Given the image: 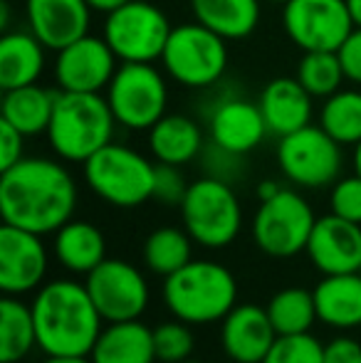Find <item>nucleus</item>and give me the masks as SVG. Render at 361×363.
<instances>
[{"instance_id": "a878e982", "label": "nucleus", "mask_w": 361, "mask_h": 363, "mask_svg": "<svg viewBox=\"0 0 361 363\" xmlns=\"http://www.w3.org/2000/svg\"><path fill=\"white\" fill-rule=\"evenodd\" d=\"M262 0H188L193 20L226 40H245L260 23Z\"/></svg>"}, {"instance_id": "39448f33", "label": "nucleus", "mask_w": 361, "mask_h": 363, "mask_svg": "<svg viewBox=\"0 0 361 363\" xmlns=\"http://www.w3.org/2000/svg\"><path fill=\"white\" fill-rule=\"evenodd\" d=\"M84 183L114 208H136L154 198L156 163L124 144H106L82 163Z\"/></svg>"}, {"instance_id": "473e14b6", "label": "nucleus", "mask_w": 361, "mask_h": 363, "mask_svg": "<svg viewBox=\"0 0 361 363\" xmlns=\"http://www.w3.org/2000/svg\"><path fill=\"white\" fill-rule=\"evenodd\" d=\"M154 346L156 359L161 363H183L191 359L196 349V336H193L191 324L174 316L171 321L154 326Z\"/></svg>"}, {"instance_id": "c03bdc74", "label": "nucleus", "mask_w": 361, "mask_h": 363, "mask_svg": "<svg viewBox=\"0 0 361 363\" xmlns=\"http://www.w3.org/2000/svg\"><path fill=\"white\" fill-rule=\"evenodd\" d=\"M347 5H349V10H352L354 23L361 28V0H347Z\"/></svg>"}, {"instance_id": "4be33fe9", "label": "nucleus", "mask_w": 361, "mask_h": 363, "mask_svg": "<svg viewBox=\"0 0 361 363\" xmlns=\"http://www.w3.org/2000/svg\"><path fill=\"white\" fill-rule=\"evenodd\" d=\"M52 255L60 267L74 277H87L94 267L106 259L104 233L89 220H70L55 233Z\"/></svg>"}, {"instance_id": "c85d7f7f", "label": "nucleus", "mask_w": 361, "mask_h": 363, "mask_svg": "<svg viewBox=\"0 0 361 363\" xmlns=\"http://www.w3.org/2000/svg\"><path fill=\"white\" fill-rule=\"evenodd\" d=\"M141 257L151 274L166 279L193 259V238L186 233V228H174V225L156 228L144 240Z\"/></svg>"}, {"instance_id": "de8ad7c7", "label": "nucleus", "mask_w": 361, "mask_h": 363, "mask_svg": "<svg viewBox=\"0 0 361 363\" xmlns=\"http://www.w3.org/2000/svg\"><path fill=\"white\" fill-rule=\"evenodd\" d=\"M183 363H208V361H196V359H188V361H183Z\"/></svg>"}, {"instance_id": "58836bf2", "label": "nucleus", "mask_w": 361, "mask_h": 363, "mask_svg": "<svg viewBox=\"0 0 361 363\" xmlns=\"http://www.w3.org/2000/svg\"><path fill=\"white\" fill-rule=\"evenodd\" d=\"M25 151V134H20L13 124L0 119V171L15 166Z\"/></svg>"}, {"instance_id": "ea45409f", "label": "nucleus", "mask_w": 361, "mask_h": 363, "mask_svg": "<svg viewBox=\"0 0 361 363\" xmlns=\"http://www.w3.org/2000/svg\"><path fill=\"white\" fill-rule=\"evenodd\" d=\"M324 363H361V341L354 336H334L324 344Z\"/></svg>"}, {"instance_id": "72a5a7b5", "label": "nucleus", "mask_w": 361, "mask_h": 363, "mask_svg": "<svg viewBox=\"0 0 361 363\" xmlns=\"http://www.w3.org/2000/svg\"><path fill=\"white\" fill-rule=\"evenodd\" d=\"M262 363H324V344L312 331L277 336Z\"/></svg>"}, {"instance_id": "4468645a", "label": "nucleus", "mask_w": 361, "mask_h": 363, "mask_svg": "<svg viewBox=\"0 0 361 363\" xmlns=\"http://www.w3.org/2000/svg\"><path fill=\"white\" fill-rule=\"evenodd\" d=\"M119 69V57L104 38L84 35L70 43L55 57V82L60 91L101 94Z\"/></svg>"}, {"instance_id": "bb28decb", "label": "nucleus", "mask_w": 361, "mask_h": 363, "mask_svg": "<svg viewBox=\"0 0 361 363\" xmlns=\"http://www.w3.org/2000/svg\"><path fill=\"white\" fill-rule=\"evenodd\" d=\"M55 101H57V94L40 84L5 89L3 101H0V119L13 124L25 136L45 134L52 119Z\"/></svg>"}, {"instance_id": "5701e85b", "label": "nucleus", "mask_w": 361, "mask_h": 363, "mask_svg": "<svg viewBox=\"0 0 361 363\" xmlns=\"http://www.w3.org/2000/svg\"><path fill=\"white\" fill-rule=\"evenodd\" d=\"M149 151L156 163L186 166L206 151V134L191 116L166 114L149 129Z\"/></svg>"}, {"instance_id": "6ab92c4d", "label": "nucleus", "mask_w": 361, "mask_h": 363, "mask_svg": "<svg viewBox=\"0 0 361 363\" xmlns=\"http://www.w3.org/2000/svg\"><path fill=\"white\" fill-rule=\"evenodd\" d=\"M274 339L277 331L265 306L235 304L231 314L221 321L223 354L233 363H262Z\"/></svg>"}, {"instance_id": "c756f323", "label": "nucleus", "mask_w": 361, "mask_h": 363, "mask_svg": "<svg viewBox=\"0 0 361 363\" xmlns=\"http://www.w3.org/2000/svg\"><path fill=\"white\" fill-rule=\"evenodd\" d=\"M277 336L284 334H304L314 326L317 319V304H314L312 289L304 287H284L270 296L265 304Z\"/></svg>"}, {"instance_id": "4c0bfd02", "label": "nucleus", "mask_w": 361, "mask_h": 363, "mask_svg": "<svg viewBox=\"0 0 361 363\" xmlns=\"http://www.w3.org/2000/svg\"><path fill=\"white\" fill-rule=\"evenodd\" d=\"M339 62H342L344 77L347 82H354V84L361 86V28H357L349 33V38L342 43V48L337 50Z\"/></svg>"}, {"instance_id": "b1692460", "label": "nucleus", "mask_w": 361, "mask_h": 363, "mask_svg": "<svg viewBox=\"0 0 361 363\" xmlns=\"http://www.w3.org/2000/svg\"><path fill=\"white\" fill-rule=\"evenodd\" d=\"M89 359L94 363H156L154 329L141 319L104 324Z\"/></svg>"}, {"instance_id": "dca6fc26", "label": "nucleus", "mask_w": 361, "mask_h": 363, "mask_svg": "<svg viewBox=\"0 0 361 363\" xmlns=\"http://www.w3.org/2000/svg\"><path fill=\"white\" fill-rule=\"evenodd\" d=\"M270 134L257 101L228 94L216 101L208 114V139L223 151L248 156Z\"/></svg>"}, {"instance_id": "393cba45", "label": "nucleus", "mask_w": 361, "mask_h": 363, "mask_svg": "<svg viewBox=\"0 0 361 363\" xmlns=\"http://www.w3.org/2000/svg\"><path fill=\"white\" fill-rule=\"evenodd\" d=\"M48 48L35 38L30 30H10L0 38V86L18 89V86L38 84L45 72Z\"/></svg>"}, {"instance_id": "f257e3e1", "label": "nucleus", "mask_w": 361, "mask_h": 363, "mask_svg": "<svg viewBox=\"0 0 361 363\" xmlns=\"http://www.w3.org/2000/svg\"><path fill=\"white\" fill-rule=\"evenodd\" d=\"M77 183L65 163L45 156L20 158L0 171L3 223L35 235H55L77 211Z\"/></svg>"}, {"instance_id": "0eeeda50", "label": "nucleus", "mask_w": 361, "mask_h": 363, "mask_svg": "<svg viewBox=\"0 0 361 363\" xmlns=\"http://www.w3.org/2000/svg\"><path fill=\"white\" fill-rule=\"evenodd\" d=\"M228 40L201 23H183L171 30L161 55L164 72L188 89H206L228 69Z\"/></svg>"}, {"instance_id": "a211bd4d", "label": "nucleus", "mask_w": 361, "mask_h": 363, "mask_svg": "<svg viewBox=\"0 0 361 363\" xmlns=\"http://www.w3.org/2000/svg\"><path fill=\"white\" fill-rule=\"evenodd\" d=\"M28 30L52 52L89 35L91 8L87 0H25Z\"/></svg>"}, {"instance_id": "1a4fd4ad", "label": "nucleus", "mask_w": 361, "mask_h": 363, "mask_svg": "<svg viewBox=\"0 0 361 363\" xmlns=\"http://www.w3.org/2000/svg\"><path fill=\"white\" fill-rule=\"evenodd\" d=\"M317 216L302 193L279 188L277 196L260 201L252 218V240L267 257L289 259L307 250Z\"/></svg>"}, {"instance_id": "f8f14e48", "label": "nucleus", "mask_w": 361, "mask_h": 363, "mask_svg": "<svg viewBox=\"0 0 361 363\" xmlns=\"http://www.w3.org/2000/svg\"><path fill=\"white\" fill-rule=\"evenodd\" d=\"M282 28L302 52H337L357 23L347 0H287Z\"/></svg>"}, {"instance_id": "2eb2a0df", "label": "nucleus", "mask_w": 361, "mask_h": 363, "mask_svg": "<svg viewBox=\"0 0 361 363\" xmlns=\"http://www.w3.org/2000/svg\"><path fill=\"white\" fill-rule=\"evenodd\" d=\"M50 255L43 235L3 223L0 228V289L10 296H25L45 284Z\"/></svg>"}, {"instance_id": "cd10ccee", "label": "nucleus", "mask_w": 361, "mask_h": 363, "mask_svg": "<svg viewBox=\"0 0 361 363\" xmlns=\"http://www.w3.org/2000/svg\"><path fill=\"white\" fill-rule=\"evenodd\" d=\"M38 349L33 306L25 304L23 296L5 294L0 301V361L23 363Z\"/></svg>"}, {"instance_id": "37998d69", "label": "nucleus", "mask_w": 361, "mask_h": 363, "mask_svg": "<svg viewBox=\"0 0 361 363\" xmlns=\"http://www.w3.org/2000/svg\"><path fill=\"white\" fill-rule=\"evenodd\" d=\"M43 363H94L89 356H45Z\"/></svg>"}, {"instance_id": "e433bc0d", "label": "nucleus", "mask_w": 361, "mask_h": 363, "mask_svg": "<svg viewBox=\"0 0 361 363\" xmlns=\"http://www.w3.org/2000/svg\"><path fill=\"white\" fill-rule=\"evenodd\" d=\"M206 168H208V176H216L221 181L233 183V178L240 176V158L238 153L231 151H223L221 146L211 144L206 148Z\"/></svg>"}, {"instance_id": "412c9836", "label": "nucleus", "mask_w": 361, "mask_h": 363, "mask_svg": "<svg viewBox=\"0 0 361 363\" xmlns=\"http://www.w3.org/2000/svg\"><path fill=\"white\" fill-rule=\"evenodd\" d=\"M312 294L317 319L324 326L339 331L361 326V272L322 274Z\"/></svg>"}, {"instance_id": "a19ab883", "label": "nucleus", "mask_w": 361, "mask_h": 363, "mask_svg": "<svg viewBox=\"0 0 361 363\" xmlns=\"http://www.w3.org/2000/svg\"><path fill=\"white\" fill-rule=\"evenodd\" d=\"M91 13H101V15H109L114 13L116 8H121L124 3H129V0H87Z\"/></svg>"}, {"instance_id": "6e6552de", "label": "nucleus", "mask_w": 361, "mask_h": 363, "mask_svg": "<svg viewBox=\"0 0 361 363\" xmlns=\"http://www.w3.org/2000/svg\"><path fill=\"white\" fill-rule=\"evenodd\" d=\"M104 96L116 124L129 131H149L169 106L166 77L154 62H121Z\"/></svg>"}, {"instance_id": "ddd939ff", "label": "nucleus", "mask_w": 361, "mask_h": 363, "mask_svg": "<svg viewBox=\"0 0 361 363\" xmlns=\"http://www.w3.org/2000/svg\"><path fill=\"white\" fill-rule=\"evenodd\" d=\"M84 287H87L104 324L141 319L144 311L149 309V282H146L144 272L126 259L106 257L99 267H94L84 277Z\"/></svg>"}, {"instance_id": "a18cd8bd", "label": "nucleus", "mask_w": 361, "mask_h": 363, "mask_svg": "<svg viewBox=\"0 0 361 363\" xmlns=\"http://www.w3.org/2000/svg\"><path fill=\"white\" fill-rule=\"evenodd\" d=\"M354 173L361 176V141L354 146Z\"/></svg>"}, {"instance_id": "9d476101", "label": "nucleus", "mask_w": 361, "mask_h": 363, "mask_svg": "<svg viewBox=\"0 0 361 363\" xmlns=\"http://www.w3.org/2000/svg\"><path fill=\"white\" fill-rule=\"evenodd\" d=\"M171 23L159 5L129 0L104 18L101 38L109 43L119 62H156L169 43Z\"/></svg>"}, {"instance_id": "79ce46f5", "label": "nucleus", "mask_w": 361, "mask_h": 363, "mask_svg": "<svg viewBox=\"0 0 361 363\" xmlns=\"http://www.w3.org/2000/svg\"><path fill=\"white\" fill-rule=\"evenodd\" d=\"M279 188H282V186H279L277 181H272V178H265V181L257 183V198H260V201H267V198L277 196Z\"/></svg>"}, {"instance_id": "c9c22d12", "label": "nucleus", "mask_w": 361, "mask_h": 363, "mask_svg": "<svg viewBox=\"0 0 361 363\" xmlns=\"http://www.w3.org/2000/svg\"><path fill=\"white\" fill-rule=\"evenodd\" d=\"M191 183L181 173V166H169V163H156L154 178V201L164 206H181L188 193Z\"/></svg>"}, {"instance_id": "2f4dec72", "label": "nucleus", "mask_w": 361, "mask_h": 363, "mask_svg": "<svg viewBox=\"0 0 361 363\" xmlns=\"http://www.w3.org/2000/svg\"><path fill=\"white\" fill-rule=\"evenodd\" d=\"M294 77L314 99L332 96L334 91L342 89L344 79H347L337 52H304L297 62Z\"/></svg>"}, {"instance_id": "aec40b11", "label": "nucleus", "mask_w": 361, "mask_h": 363, "mask_svg": "<svg viewBox=\"0 0 361 363\" xmlns=\"http://www.w3.org/2000/svg\"><path fill=\"white\" fill-rule=\"evenodd\" d=\"M312 99L314 96L299 84L297 77H274L260 91L257 106L262 111L267 131L282 139L312 124Z\"/></svg>"}, {"instance_id": "9b49d317", "label": "nucleus", "mask_w": 361, "mask_h": 363, "mask_svg": "<svg viewBox=\"0 0 361 363\" xmlns=\"http://www.w3.org/2000/svg\"><path fill=\"white\" fill-rule=\"evenodd\" d=\"M277 163L297 188H329L339 181L344 166L342 144L322 126H304L277 141Z\"/></svg>"}, {"instance_id": "f3484780", "label": "nucleus", "mask_w": 361, "mask_h": 363, "mask_svg": "<svg viewBox=\"0 0 361 363\" xmlns=\"http://www.w3.org/2000/svg\"><path fill=\"white\" fill-rule=\"evenodd\" d=\"M304 252L322 274L359 272L361 225L334 216V213L317 218Z\"/></svg>"}, {"instance_id": "20e7f679", "label": "nucleus", "mask_w": 361, "mask_h": 363, "mask_svg": "<svg viewBox=\"0 0 361 363\" xmlns=\"http://www.w3.org/2000/svg\"><path fill=\"white\" fill-rule=\"evenodd\" d=\"M114 129L116 119L106 96L60 91L45 136L60 161L84 163L114 141Z\"/></svg>"}, {"instance_id": "7ed1b4c3", "label": "nucleus", "mask_w": 361, "mask_h": 363, "mask_svg": "<svg viewBox=\"0 0 361 363\" xmlns=\"http://www.w3.org/2000/svg\"><path fill=\"white\" fill-rule=\"evenodd\" d=\"M161 296L171 316L186 324H218L238 304V279L216 259H191L164 279Z\"/></svg>"}, {"instance_id": "423d86ee", "label": "nucleus", "mask_w": 361, "mask_h": 363, "mask_svg": "<svg viewBox=\"0 0 361 363\" xmlns=\"http://www.w3.org/2000/svg\"><path fill=\"white\" fill-rule=\"evenodd\" d=\"M179 211L186 233L206 250L228 247L243 230V206L235 188L216 176L193 181Z\"/></svg>"}, {"instance_id": "f03ea898", "label": "nucleus", "mask_w": 361, "mask_h": 363, "mask_svg": "<svg viewBox=\"0 0 361 363\" xmlns=\"http://www.w3.org/2000/svg\"><path fill=\"white\" fill-rule=\"evenodd\" d=\"M33 319L38 349L45 356H89L104 329L84 282L72 277L50 279L35 291Z\"/></svg>"}, {"instance_id": "f704fd0d", "label": "nucleus", "mask_w": 361, "mask_h": 363, "mask_svg": "<svg viewBox=\"0 0 361 363\" xmlns=\"http://www.w3.org/2000/svg\"><path fill=\"white\" fill-rule=\"evenodd\" d=\"M329 211L334 216L361 225V176L339 178L329 193Z\"/></svg>"}, {"instance_id": "49530a36", "label": "nucleus", "mask_w": 361, "mask_h": 363, "mask_svg": "<svg viewBox=\"0 0 361 363\" xmlns=\"http://www.w3.org/2000/svg\"><path fill=\"white\" fill-rule=\"evenodd\" d=\"M262 3H279V5H284L287 0H262Z\"/></svg>"}, {"instance_id": "09e8293b", "label": "nucleus", "mask_w": 361, "mask_h": 363, "mask_svg": "<svg viewBox=\"0 0 361 363\" xmlns=\"http://www.w3.org/2000/svg\"><path fill=\"white\" fill-rule=\"evenodd\" d=\"M359 272H361V267H359Z\"/></svg>"}, {"instance_id": "7c9ffc66", "label": "nucleus", "mask_w": 361, "mask_h": 363, "mask_svg": "<svg viewBox=\"0 0 361 363\" xmlns=\"http://www.w3.org/2000/svg\"><path fill=\"white\" fill-rule=\"evenodd\" d=\"M319 126L342 146L361 141V89H339L319 109Z\"/></svg>"}]
</instances>
